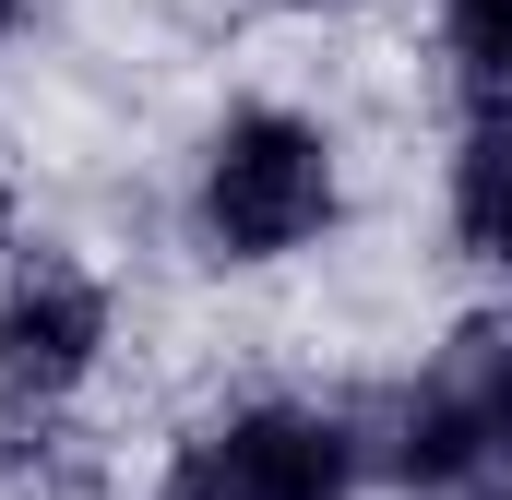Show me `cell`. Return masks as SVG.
<instances>
[{"instance_id":"2","label":"cell","mask_w":512,"mask_h":500,"mask_svg":"<svg viewBox=\"0 0 512 500\" xmlns=\"http://www.w3.org/2000/svg\"><path fill=\"white\" fill-rule=\"evenodd\" d=\"M370 477L405 500H512V310H465L370 417Z\"/></svg>"},{"instance_id":"5","label":"cell","mask_w":512,"mask_h":500,"mask_svg":"<svg viewBox=\"0 0 512 500\" xmlns=\"http://www.w3.org/2000/svg\"><path fill=\"white\" fill-rule=\"evenodd\" d=\"M441 215H453V250L512 274V108H465L453 131V167H441Z\"/></svg>"},{"instance_id":"7","label":"cell","mask_w":512,"mask_h":500,"mask_svg":"<svg viewBox=\"0 0 512 500\" xmlns=\"http://www.w3.org/2000/svg\"><path fill=\"white\" fill-rule=\"evenodd\" d=\"M286 12H334V0H286Z\"/></svg>"},{"instance_id":"3","label":"cell","mask_w":512,"mask_h":500,"mask_svg":"<svg viewBox=\"0 0 512 500\" xmlns=\"http://www.w3.org/2000/svg\"><path fill=\"white\" fill-rule=\"evenodd\" d=\"M370 489V429L322 393H239L191 417L143 500H358Z\"/></svg>"},{"instance_id":"1","label":"cell","mask_w":512,"mask_h":500,"mask_svg":"<svg viewBox=\"0 0 512 500\" xmlns=\"http://www.w3.org/2000/svg\"><path fill=\"white\" fill-rule=\"evenodd\" d=\"M346 215V143L334 120L286 108V96H239L191 155V250L215 274H274L298 250L334 239Z\"/></svg>"},{"instance_id":"6","label":"cell","mask_w":512,"mask_h":500,"mask_svg":"<svg viewBox=\"0 0 512 500\" xmlns=\"http://www.w3.org/2000/svg\"><path fill=\"white\" fill-rule=\"evenodd\" d=\"M441 72L465 108H512V0H441Z\"/></svg>"},{"instance_id":"4","label":"cell","mask_w":512,"mask_h":500,"mask_svg":"<svg viewBox=\"0 0 512 500\" xmlns=\"http://www.w3.org/2000/svg\"><path fill=\"white\" fill-rule=\"evenodd\" d=\"M120 346V286L60 239H24L0 262V405L60 417Z\"/></svg>"},{"instance_id":"8","label":"cell","mask_w":512,"mask_h":500,"mask_svg":"<svg viewBox=\"0 0 512 500\" xmlns=\"http://www.w3.org/2000/svg\"><path fill=\"white\" fill-rule=\"evenodd\" d=\"M0 24H24V0H0Z\"/></svg>"}]
</instances>
